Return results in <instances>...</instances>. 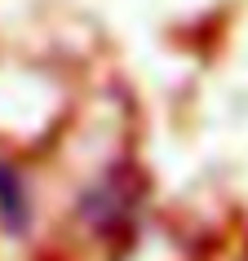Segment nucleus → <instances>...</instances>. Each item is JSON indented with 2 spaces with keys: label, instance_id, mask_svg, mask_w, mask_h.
I'll return each mask as SVG.
<instances>
[{
  "label": "nucleus",
  "instance_id": "nucleus-1",
  "mask_svg": "<svg viewBox=\"0 0 248 261\" xmlns=\"http://www.w3.org/2000/svg\"><path fill=\"white\" fill-rule=\"evenodd\" d=\"M27 213H31V204H27V191H22L18 168L0 160V221L18 234L22 226H27Z\"/></svg>",
  "mask_w": 248,
  "mask_h": 261
}]
</instances>
